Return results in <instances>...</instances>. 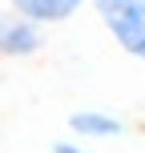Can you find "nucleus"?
Listing matches in <instances>:
<instances>
[{
  "instance_id": "nucleus-1",
  "label": "nucleus",
  "mask_w": 145,
  "mask_h": 153,
  "mask_svg": "<svg viewBox=\"0 0 145 153\" xmlns=\"http://www.w3.org/2000/svg\"><path fill=\"white\" fill-rule=\"evenodd\" d=\"M93 8L113 45L145 65V0H93Z\"/></svg>"
},
{
  "instance_id": "nucleus-2",
  "label": "nucleus",
  "mask_w": 145,
  "mask_h": 153,
  "mask_svg": "<svg viewBox=\"0 0 145 153\" xmlns=\"http://www.w3.org/2000/svg\"><path fill=\"white\" fill-rule=\"evenodd\" d=\"M40 45H45L40 24L24 20V16L12 12V8H0V56H8V61L32 56V53H40Z\"/></svg>"
},
{
  "instance_id": "nucleus-3",
  "label": "nucleus",
  "mask_w": 145,
  "mask_h": 153,
  "mask_svg": "<svg viewBox=\"0 0 145 153\" xmlns=\"http://www.w3.org/2000/svg\"><path fill=\"white\" fill-rule=\"evenodd\" d=\"M8 8L12 12H20L24 20H32V24H65V20H73L77 12L85 8V0H8Z\"/></svg>"
},
{
  "instance_id": "nucleus-4",
  "label": "nucleus",
  "mask_w": 145,
  "mask_h": 153,
  "mask_svg": "<svg viewBox=\"0 0 145 153\" xmlns=\"http://www.w3.org/2000/svg\"><path fill=\"white\" fill-rule=\"evenodd\" d=\"M69 129L85 141H109V137H121L125 125L121 117L105 113V109H77V113H69Z\"/></svg>"
},
{
  "instance_id": "nucleus-5",
  "label": "nucleus",
  "mask_w": 145,
  "mask_h": 153,
  "mask_svg": "<svg viewBox=\"0 0 145 153\" xmlns=\"http://www.w3.org/2000/svg\"><path fill=\"white\" fill-rule=\"evenodd\" d=\"M53 153H89V149H85V145H73V141H57Z\"/></svg>"
}]
</instances>
